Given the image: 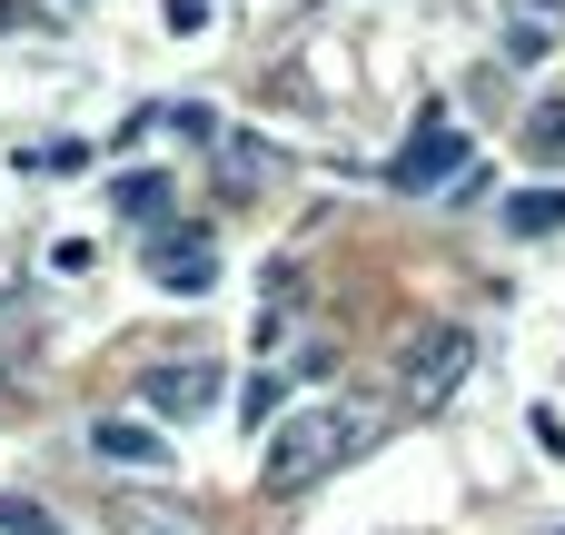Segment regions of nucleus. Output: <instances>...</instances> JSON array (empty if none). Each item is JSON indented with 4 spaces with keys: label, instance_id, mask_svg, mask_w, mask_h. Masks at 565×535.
<instances>
[{
    "label": "nucleus",
    "instance_id": "obj_1",
    "mask_svg": "<svg viewBox=\"0 0 565 535\" xmlns=\"http://www.w3.org/2000/svg\"><path fill=\"white\" fill-rule=\"evenodd\" d=\"M367 437H377V407H308V417H288V427L268 437L258 486H268V496H298V486H318L328 467H348Z\"/></svg>",
    "mask_w": 565,
    "mask_h": 535
},
{
    "label": "nucleus",
    "instance_id": "obj_11",
    "mask_svg": "<svg viewBox=\"0 0 565 535\" xmlns=\"http://www.w3.org/2000/svg\"><path fill=\"white\" fill-rule=\"evenodd\" d=\"M0 535H70L50 506H30V496H0Z\"/></svg>",
    "mask_w": 565,
    "mask_h": 535
},
{
    "label": "nucleus",
    "instance_id": "obj_6",
    "mask_svg": "<svg viewBox=\"0 0 565 535\" xmlns=\"http://www.w3.org/2000/svg\"><path fill=\"white\" fill-rule=\"evenodd\" d=\"M89 457H99V467H169L179 447H169L159 427H139V417H99V427H89Z\"/></svg>",
    "mask_w": 565,
    "mask_h": 535
},
{
    "label": "nucleus",
    "instance_id": "obj_5",
    "mask_svg": "<svg viewBox=\"0 0 565 535\" xmlns=\"http://www.w3.org/2000/svg\"><path fill=\"white\" fill-rule=\"evenodd\" d=\"M139 397H149V417H179V427H189V417H199V407L218 397V367H209V357H179V367H149V387H139Z\"/></svg>",
    "mask_w": 565,
    "mask_h": 535
},
{
    "label": "nucleus",
    "instance_id": "obj_13",
    "mask_svg": "<svg viewBox=\"0 0 565 535\" xmlns=\"http://www.w3.org/2000/svg\"><path fill=\"white\" fill-rule=\"evenodd\" d=\"M507 60H516V69H536V60H556V40H546V20H516V30H507Z\"/></svg>",
    "mask_w": 565,
    "mask_h": 535
},
{
    "label": "nucleus",
    "instance_id": "obj_10",
    "mask_svg": "<svg viewBox=\"0 0 565 535\" xmlns=\"http://www.w3.org/2000/svg\"><path fill=\"white\" fill-rule=\"evenodd\" d=\"M159 199H169V179H149V169H129V179H109V208H119V218H149Z\"/></svg>",
    "mask_w": 565,
    "mask_h": 535
},
{
    "label": "nucleus",
    "instance_id": "obj_3",
    "mask_svg": "<svg viewBox=\"0 0 565 535\" xmlns=\"http://www.w3.org/2000/svg\"><path fill=\"white\" fill-rule=\"evenodd\" d=\"M447 179H467V129L427 109V119L407 129V149L387 159V189H407V199H437Z\"/></svg>",
    "mask_w": 565,
    "mask_h": 535
},
{
    "label": "nucleus",
    "instance_id": "obj_7",
    "mask_svg": "<svg viewBox=\"0 0 565 535\" xmlns=\"http://www.w3.org/2000/svg\"><path fill=\"white\" fill-rule=\"evenodd\" d=\"M99 526L109 535H209V516H199V506H159V496H119Z\"/></svg>",
    "mask_w": 565,
    "mask_h": 535
},
{
    "label": "nucleus",
    "instance_id": "obj_4",
    "mask_svg": "<svg viewBox=\"0 0 565 535\" xmlns=\"http://www.w3.org/2000/svg\"><path fill=\"white\" fill-rule=\"evenodd\" d=\"M209 258H218L209 218H189V228H149V268H159L179 298H199V288H209Z\"/></svg>",
    "mask_w": 565,
    "mask_h": 535
},
{
    "label": "nucleus",
    "instance_id": "obj_9",
    "mask_svg": "<svg viewBox=\"0 0 565 535\" xmlns=\"http://www.w3.org/2000/svg\"><path fill=\"white\" fill-rule=\"evenodd\" d=\"M526 159H546V169H565V99H546V109L526 119Z\"/></svg>",
    "mask_w": 565,
    "mask_h": 535
},
{
    "label": "nucleus",
    "instance_id": "obj_8",
    "mask_svg": "<svg viewBox=\"0 0 565 535\" xmlns=\"http://www.w3.org/2000/svg\"><path fill=\"white\" fill-rule=\"evenodd\" d=\"M507 228H516V238H556L565 228V189H516V199H507Z\"/></svg>",
    "mask_w": 565,
    "mask_h": 535
},
{
    "label": "nucleus",
    "instance_id": "obj_14",
    "mask_svg": "<svg viewBox=\"0 0 565 535\" xmlns=\"http://www.w3.org/2000/svg\"><path fill=\"white\" fill-rule=\"evenodd\" d=\"M278 407H288V377H248V397H238V417L258 427V417H278Z\"/></svg>",
    "mask_w": 565,
    "mask_h": 535
},
{
    "label": "nucleus",
    "instance_id": "obj_12",
    "mask_svg": "<svg viewBox=\"0 0 565 535\" xmlns=\"http://www.w3.org/2000/svg\"><path fill=\"white\" fill-rule=\"evenodd\" d=\"M159 129H179L189 149H209V139H218V109H209V99H179V109H169Z\"/></svg>",
    "mask_w": 565,
    "mask_h": 535
},
{
    "label": "nucleus",
    "instance_id": "obj_15",
    "mask_svg": "<svg viewBox=\"0 0 565 535\" xmlns=\"http://www.w3.org/2000/svg\"><path fill=\"white\" fill-rule=\"evenodd\" d=\"M169 30H209V0H169Z\"/></svg>",
    "mask_w": 565,
    "mask_h": 535
},
{
    "label": "nucleus",
    "instance_id": "obj_2",
    "mask_svg": "<svg viewBox=\"0 0 565 535\" xmlns=\"http://www.w3.org/2000/svg\"><path fill=\"white\" fill-rule=\"evenodd\" d=\"M467 367H477V328L437 318V328H417V338L397 347V397L427 417V407H447V397L467 387Z\"/></svg>",
    "mask_w": 565,
    "mask_h": 535
}]
</instances>
